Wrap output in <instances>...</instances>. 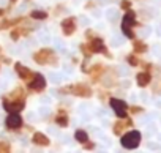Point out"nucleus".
I'll return each instance as SVG.
<instances>
[{
  "mask_svg": "<svg viewBox=\"0 0 161 153\" xmlns=\"http://www.w3.org/2000/svg\"><path fill=\"white\" fill-rule=\"evenodd\" d=\"M136 25H137V22H136V13L133 10L125 11V16L122 19V32H123V35L126 38H130V40H134L136 38L134 30H133V27H136Z\"/></svg>",
  "mask_w": 161,
  "mask_h": 153,
  "instance_id": "1",
  "label": "nucleus"
},
{
  "mask_svg": "<svg viewBox=\"0 0 161 153\" xmlns=\"http://www.w3.org/2000/svg\"><path fill=\"white\" fill-rule=\"evenodd\" d=\"M60 93H71L74 96H80V98H90L93 95L92 87H89L87 84H76V85H68L65 89L58 90Z\"/></svg>",
  "mask_w": 161,
  "mask_h": 153,
  "instance_id": "2",
  "label": "nucleus"
},
{
  "mask_svg": "<svg viewBox=\"0 0 161 153\" xmlns=\"http://www.w3.org/2000/svg\"><path fill=\"white\" fill-rule=\"evenodd\" d=\"M141 139H142L141 133L136 131V129H133V131H128V133L122 134V137H120V144H122L123 148H126V150H133V148H137V147H139Z\"/></svg>",
  "mask_w": 161,
  "mask_h": 153,
  "instance_id": "3",
  "label": "nucleus"
},
{
  "mask_svg": "<svg viewBox=\"0 0 161 153\" xmlns=\"http://www.w3.org/2000/svg\"><path fill=\"white\" fill-rule=\"evenodd\" d=\"M51 60H54V62L57 60L55 52L51 47H43V49H40L33 54V62L38 63V65H47V63H51Z\"/></svg>",
  "mask_w": 161,
  "mask_h": 153,
  "instance_id": "4",
  "label": "nucleus"
},
{
  "mask_svg": "<svg viewBox=\"0 0 161 153\" xmlns=\"http://www.w3.org/2000/svg\"><path fill=\"white\" fill-rule=\"evenodd\" d=\"M2 106L8 114H19L24 107H25V100H10V98H3L2 100Z\"/></svg>",
  "mask_w": 161,
  "mask_h": 153,
  "instance_id": "5",
  "label": "nucleus"
},
{
  "mask_svg": "<svg viewBox=\"0 0 161 153\" xmlns=\"http://www.w3.org/2000/svg\"><path fill=\"white\" fill-rule=\"evenodd\" d=\"M89 47H90V51H92V54H103V55H106L108 58H111L112 55L109 54V51H108V47H106V44H104V41L100 38V36H95V38H92V40H89Z\"/></svg>",
  "mask_w": 161,
  "mask_h": 153,
  "instance_id": "6",
  "label": "nucleus"
},
{
  "mask_svg": "<svg viewBox=\"0 0 161 153\" xmlns=\"http://www.w3.org/2000/svg\"><path fill=\"white\" fill-rule=\"evenodd\" d=\"M109 104H111L112 111L115 112V115L119 118H126L128 117V104L123 100H120V98H111L109 100Z\"/></svg>",
  "mask_w": 161,
  "mask_h": 153,
  "instance_id": "7",
  "label": "nucleus"
},
{
  "mask_svg": "<svg viewBox=\"0 0 161 153\" xmlns=\"http://www.w3.org/2000/svg\"><path fill=\"white\" fill-rule=\"evenodd\" d=\"M27 85H29V89H30L32 92H38V93H41V92L47 87V82H46V79H44V76H43V74L35 73V74H33V78L30 79V82H27Z\"/></svg>",
  "mask_w": 161,
  "mask_h": 153,
  "instance_id": "8",
  "label": "nucleus"
},
{
  "mask_svg": "<svg viewBox=\"0 0 161 153\" xmlns=\"http://www.w3.org/2000/svg\"><path fill=\"white\" fill-rule=\"evenodd\" d=\"M60 27H62V32H63L65 36H71L76 32V29H77V21H76L74 16H68V18H65L62 21Z\"/></svg>",
  "mask_w": 161,
  "mask_h": 153,
  "instance_id": "9",
  "label": "nucleus"
},
{
  "mask_svg": "<svg viewBox=\"0 0 161 153\" xmlns=\"http://www.w3.org/2000/svg\"><path fill=\"white\" fill-rule=\"evenodd\" d=\"M22 125H24V122H22L21 114H8V117H7V120H5L7 129H10V131H18V129L22 128Z\"/></svg>",
  "mask_w": 161,
  "mask_h": 153,
  "instance_id": "10",
  "label": "nucleus"
},
{
  "mask_svg": "<svg viewBox=\"0 0 161 153\" xmlns=\"http://www.w3.org/2000/svg\"><path fill=\"white\" fill-rule=\"evenodd\" d=\"M14 71H16V74L19 76V78H21L22 81H25V82H30V79L33 78V74H35L30 68L24 66L21 62H16V63H14Z\"/></svg>",
  "mask_w": 161,
  "mask_h": 153,
  "instance_id": "11",
  "label": "nucleus"
},
{
  "mask_svg": "<svg viewBox=\"0 0 161 153\" xmlns=\"http://www.w3.org/2000/svg\"><path fill=\"white\" fill-rule=\"evenodd\" d=\"M133 125V122H131V118H120L117 123H114V126H112V131H114V134H117V136H122L123 134V131L128 128V126H131Z\"/></svg>",
  "mask_w": 161,
  "mask_h": 153,
  "instance_id": "12",
  "label": "nucleus"
},
{
  "mask_svg": "<svg viewBox=\"0 0 161 153\" xmlns=\"http://www.w3.org/2000/svg\"><path fill=\"white\" fill-rule=\"evenodd\" d=\"M32 142H33L35 145H38V147H47V145L51 144L49 137H47L44 133H40V131L33 133V136H32Z\"/></svg>",
  "mask_w": 161,
  "mask_h": 153,
  "instance_id": "13",
  "label": "nucleus"
},
{
  "mask_svg": "<svg viewBox=\"0 0 161 153\" xmlns=\"http://www.w3.org/2000/svg\"><path fill=\"white\" fill-rule=\"evenodd\" d=\"M136 82L139 87H147L150 82H152V74L148 71H142V73H137L136 74Z\"/></svg>",
  "mask_w": 161,
  "mask_h": 153,
  "instance_id": "14",
  "label": "nucleus"
},
{
  "mask_svg": "<svg viewBox=\"0 0 161 153\" xmlns=\"http://www.w3.org/2000/svg\"><path fill=\"white\" fill-rule=\"evenodd\" d=\"M32 32V29H24V27H13L10 32V38L13 41H18L21 36H27Z\"/></svg>",
  "mask_w": 161,
  "mask_h": 153,
  "instance_id": "15",
  "label": "nucleus"
},
{
  "mask_svg": "<svg viewBox=\"0 0 161 153\" xmlns=\"http://www.w3.org/2000/svg\"><path fill=\"white\" fill-rule=\"evenodd\" d=\"M19 22H24V18H14V19H3L0 22V30H5V29H13L16 27Z\"/></svg>",
  "mask_w": 161,
  "mask_h": 153,
  "instance_id": "16",
  "label": "nucleus"
},
{
  "mask_svg": "<svg viewBox=\"0 0 161 153\" xmlns=\"http://www.w3.org/2000/svg\"><path fill=\"white\" fill-rule=\"evenodd\" d=\"M103 73H104V66L100 65V63L93 65V66L89 69V74L92 76V79H93V81H98V79H100V76H101Z\"/></svg>",
  "mask_w": 161,
  "mask_h": 153,
  "instance_id": "17",
  "label": "nucleus"
},
{
  "mask_svg": "<svg viewBox=\"0 0 161 153\" xmlns=\"http://www.w3.org/2000/svg\"><path fill=\"white\" fill-rule=\"evenodd\" d=\"M74 139H76V142H79V144H86V142L89 140V134H87V131H84V129H76V131H74Z\"/></svg>",
  "mask_w": 161,
  "mask_h": 153,
  "instance_id": "18",
  "label": "nucleus"
},
{
  "mask_svg": "<svg viewBox=\"0 0 161 153\" xmlns=\"http://www.w3.org/2000/svg\"><path fill=\"white\" fill-rule=\"evenodd\" d=\"M47 11H44V10H33V11H30V18L32 19H35V21H44V19H47Z\"/></svg>",
  "mask_w": 161,
  "mask_h": 153,
  "instance_id": "19",
  "label": "nucleus"
},
{
  "mask_svg": "<svg viewBox=\"0 0 161 153\" xmlns=\"http://www.w3.org/2000/svg\"><path fill=\"white\" fill-rule=\"evenodd\" d=\"M133 49H134V54H144L147 51V44L141 40H134L133 41Z\"/></svg>",
  "mask_w": 161,
  "mask_h": 153,
  "instance_id": "20",
  "label": "nucleus"
},
{
  "mask_svg": "<svg viewBox=\"0 0 161 153\" xmlns=\"http://www.w3.org/2000/svg\"><path fill=\"white\" fill-rule=\"evenodd\" d=\"M55 123H57L60 128H66L68 123H69V118H68V115H66L65 112H60V114L55 117Z\"/></svg>",
  "mask_w": 161,
  "mask_h": 153,
  "instance_id": "21",
  "label": "nucleus"
},
{
  "mask_svg": "<svg viewBox=\"0 0 161 153\" xmlns=\"http://www.w3.org/2000/svg\"><path fill=\"white\" fill-rule=\"evenodd\" d=\"M79 47H80V52H82V54H84V57H86V58H90V57H92V55H93V54H92V51H90V47H89V44H87V43H82V44H80V46H79Z\"/></svg>",
  "mask_w": 161,
  "mask_h": 153,
  "instance_id": "22",
  "label": "nucleus"
},
{
  "mask_svg": "<svg viewBox=\"0 0 161 153\" xmlns=\"http://www.w3.org/2000/svg\"><path fill=\"white\" fill-rule=\"evenodd\" d=\"M126 62H128L131 66H137V65H139V58H137L134 54H130V55L126 57Z\"/></svg>",
  "mask_w": 161,
  "mask_h": 153,
  "instance_id": "23",
  "label": "nucleus"
},
{
  "mask_svg": "<svg viewBox=\"0 0 161 153\" xmlns=\"http://www.w3.org/2000/svg\"><path fill=\"white\" fill-rule=\"evenodd\" d=\"M120 8H122L123 11L131 10V2H130V0H122V2H120Z\"/></svg>",
  "mask_w": 161,
  "mask_h": 153,
  "instance_id": "24",
  "label": "nucleus"
},
{
  "mask_svg": "<svg viewBox=\"0 0 161 153\" xmlns=\"http://www.w3.org/2000/svg\"><path fill=\"white\" fill-rule=\"evenodd\" d=\"M0 153H10V144L8 142H0Z\"/></svg>",
  "mask_w": 161,
  "mask_h": 153,
  "instance_id": "25",
  "label": "nucleus"
},
{
  "mask_svg": "<svg viewBox=\"0 0 161 153\" xmlns=\"http://www.w3.org/2000/svg\"><path fill=\"white\" fill-rule=\"evenodd\" d=\"M93 148H95V144H93V142L87 140V142L84 144V150H93Z\"/></svg>",
  "mask_w": 161,
  "mask_h": 153,
  "instance_id": "26",
  "label": "nucleus"
},
{
  "mask_svg": "<svg viewBox=\"0 0 161 153\" xmlns=\"http://www.w3.org/2000/svg\"><path fill=\"white\" fill-rule=\"evenodd\" d=\"M128 111H131L133 114H139V112H142V107H137V106H133V107H128Z\"/></svg>",
  "mask_w": 161,
  "mask_h": 153,
  "instance_id": "27",
  "label": "nucleus"
},
{
  "mask_svg": "<svg viewBox=\"0 0 161 153\" xmlns=\"http://www.w3.org/2000/svg\"><path fill=\"white\" fill-rule=\"evenodd\" d=\"M3 14H5V10H2V8H0V18H2Z\"/></svg>",
  "mask_w": 161,
  "mask_h": 153,
  "instance_id": "28",
  "label": "nucleus"
},
{
  "mask_svg": "<svg viewBox=\"0 0 161 153\" xmlns=\"http://www.w3.org/2000/svg\"><path fill=\"white\" fill-rule=\"evenodd\" d=\"M0 52H2V47H0Z\"/></svg>",
  "mask_w": 161,
  "mask_h": 153,
  "instance_id": "29",
  "label": "nucleus"
}]
</instances>
